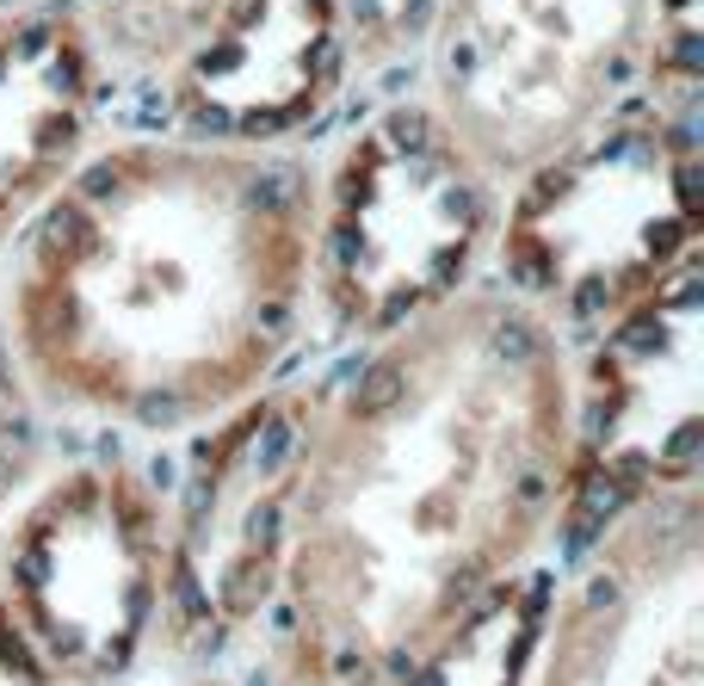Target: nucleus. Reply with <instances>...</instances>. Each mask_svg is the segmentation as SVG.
<instances>
[{
	"mask_svg": "<svg viewBox=\"0 0 704 686\" xmlns=\"http://www.w3.org/2000/svg\"><path fill=\"white\" fill-rule=\"evenodd\" d=\"M569 334L470 285L316 390L279 588L291 686H390L569 507Z\"/></svg>",
	"mask_w": 704,
	"mask_h": 686,
	"instance_id": "f257e3e1",
	"label": "nucleus"
},
{
	"mask_svg": "<svg viewBox=\"0 0 704 686\" xmlns=\"http://www.w3.org/2000/svg\"><path fill=\"white\" fill-rule=\"evenodd\" d=\"M309 192L297 149L99 136L0 248L32 390L149 433L260 390L309 322Z\"/></svg>",
	"mask_w": 704,
	"mask_h": 686,
	"instance_id": "f03ea898",
	"label": "nucleus"
},
{
	"mask_svg": "<svg viewBox=\"0 0 704 686\" xmlns=\"http://www.w3.org/2000/svg\"><path fill=\"white\" fill-rule=\"evenodd\" d=\"M699 112L630 94L563 149L501 180L489 285L556 334H593L699 260Z\"/></svg>",
	"mask_w": 704,
	"mask_h": 686,
	"instance_id": "7ed1b4c3",
	"label": "nucleus"
},
{
	"mask_svg": "<svg viewBox=\"0 0 704 686\" xmlns=\"http://www.w3.org/2000/svg\"><path fill=\"white\" fill-rule=\"evenodd\" d=\"M309 173V316L334 341H383L489 279L501 180L415 87L371 99Z\"/></svg>",
	"mask_w": 704,
	"mask_h": 686,
	"instance_id": "20e7f679",
	"label": "nucleus"
},
{
	"mask_svg": "<svg viewBox=\"0 0 704 686\" xmlns=\"http://www.w3.org/2000/svg\"><path fill=\"white\" fill-rule=\"evenodd\" d=\"M662 0H439L408 69L495 180H514L649 87Z\"/></svg>",
	"mask_w": 704,
	"mask_h": 686,
	"instance_id": "39448f33",
	"label": "nucleus"
},
{
	"mask_svg": "<svg viewBox=\"0 0 704 686\" xmlns=\"http://www.w3.org/2000/svg\"><path fill=\"white\" fill-rule=\"evenodd\" d=\"M316 390H248L210 415L161 514V637L180 656L242 644L285 588Z\"/></svg>",
	"mask_w": 704,
	"mask_h": 686,
	"instance_id": "423d86ee",
	"label": "nucleus"
},
{
	"mask_svg": "<svg viewBox=\"0 0 704 686\" xmlns=\"http://www.w3.org/2000/svg\"><path fill=\"white\" fill-rule=\"evenodd\" d=\"M0 593L69 686H118L161 625V501L124 457L32 489L0 538Z\"/></svg>",
	"mask_w": 704,
	"mask_h": 686,
	"instance_id": "0eeeda50",
	"label": "nucleus"
},
{
	"mask_svg": "<svg viewBox=\"0 0 704 686\" xmlns=\"http://www.w3.org/2000/svg\"><path fill=\"white\" fill-rule=\"evenodd\" d=\"M569 390V501L606 526L655 489L699 482L704 445V272L674 279L588 334Z\"/></svg>",
	"mask_w": 704,
	"mask_h": 686,
	"instance_id": "6e6552de",
	"label": "nucleus"
},
{
	"mask_svg": "<svg viewBox=\"0 0 704 686\" xmlns=\"http://www.w3.org/2000/svg\"><path fill=\"white\" fill-rule=\"evenodd\" d=\"M532 686H704V501L655 489L600 526Z\"/></svg>",
	"mask_w": 704,
	"mask_h": 686,
	"instance_id": "1a4fd4ad",
	"label": "nucleus"
},
{
	"mask_svg": "<svg viewBox=\"0 0 704 686\" xmlns=\"http://www.w3.org/2000/svg\"><path fill=\"white\" fill-rule=\"evenodd\" d=\"M359 62L341 0H223L192 44L149 81L161 131L297 149L341 112Z\"/></svg>",
	"mask_w": 704,
	"mask_h": 686,
	"instance_id": "9d476101",
	"label": "nucleus"
},
{
	"mask_svg": "<svg viewBox=\"0 0 704 686\" xmlns=\"http://www.w3.org/2000/svg\"><path fill=\"white\" fill-rule=\"evenodd\" d=\"M118 75L75 0L0 13V248L87 161Z\"/></svg>",
	"mask_w": 704,
	"mask_h": 686,
	"instance_id": "9b49d317",
	"label": "nucleus"
},
{
	"mask_svg": "<svg viewBox=\"0 0 704 686\" xmlns=\"http://www.w3.org/2000/svg\"><path fill=\"white\" fill-rule=\"evenodd\" d=\"M551 607V581L519 563L514 575H501L495 588L457 612L390 686H532Z\"/></svg>",
	"mask_w": 704,
	"mask_h": 686,
	"instance_id": "f8f14e48",
	"label": "nucleus"
},
{
	"mask_svg": "<svg viewBox=\"0 0 704 686\" xmlns=\"http://www.w3.org/2000/svg\"><path fill=\"white\" fill-rule=\"evenodd\" d=\"M118 87H149L223 0H75Z\"/></svg>",
	"mask_w": 704,
	"mask_h": 686,
	"instance_id": "ddd939ff",
	"label": "nucleus"
},
{
	"mask_svg": "<svg viewBox=\"0 0 704 686\" xmlns=\"http://www.w3.org/2000/svg\"><path fill=\"white\" fill-rule=\"evenodd\" d=\"M433 7L439 0H341L359 81L415 69L420 38H427V25H433Z\"/></svg>",
	"mask_w": 704,
	"mask_h": 686,
	"instance_id": "4468645a",
	"label": "nucleus"
},
{
	"mask_svg": "<svg viewBox=\"0 0 704 686\" xmlns=\"http://www.w3.org/2000/svg\"><path fill=\"white\" fill-rule=\"evenodd\" d=\"M38 390L25 378V359L13 346V328H7V304H0V507L20 495L32 470H38Z\"/></svg>",
	"mask_w": 704,
	"mask_h": 686,
	"instance_id": "2eb2a0df",
	"label": "nucleus"
},
{
	"mask_svg": "<svg viewBox=\"0 0 704 686\" xmlns=\"http://www.w3.org/2000/svg\"><path fill=\"white\" fill-rule=\"evenodd\" d=\"M0 686H69L50 667V656L25 637V625L7 607V593H0Z\"/></svg>",
	"mask_w": 704,
	"mask_h": 686,
	"instance_id": "dca6fc26",
	"label": "nucleus"
},
{
	"mask_svg": "<svg viewBox=\"0 0 704 686\" xmlns=\"http://www.w3.org/2000/svg\"><path fill=\"white\" fill-rule=\"evenodd\" d=\"M13 7H32V0H0V13H13Z\"/></svg>",
	"mask_w": 704,
	"mask_h": 686,
	"instance_id": "f3484780",
	"label": "nucleus"
}]
</instances>
